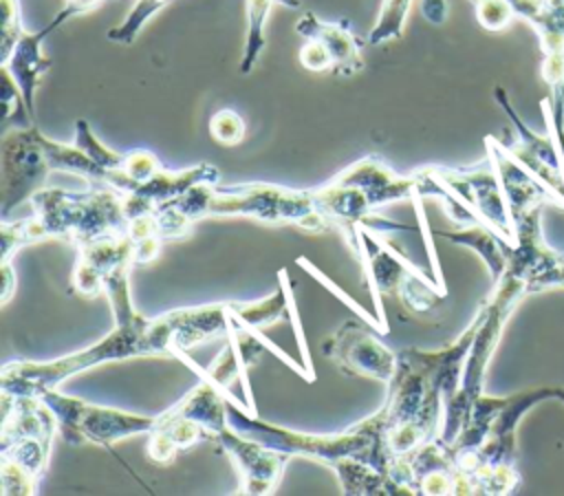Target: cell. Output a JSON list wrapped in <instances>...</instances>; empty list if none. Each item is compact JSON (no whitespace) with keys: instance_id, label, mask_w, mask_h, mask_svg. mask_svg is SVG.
I'll list each match as a JSON object with an SVG mask.
<instances>
[{"instance_id":"4fadbf2b","label":"cell","mask_w":564,"mask_h":496,"mask_svg":"<svg viewBox=\"0 0 564 496\" xmlns=\"http://www.w3.org/2000/svg\"><path fill=\"white\" fill-rule=\"evenodd\" d=\"M214 441L225 450V454L229 456V461L238 472V478H240L238 494L262 496V494H273L278 489L282 472L291 461L289 456L262 445L260 441L242 436L231 425H225L214 436Z\"/></svg>"},{"instance_id":"74e56055","label":"cell","mask_w":564,"mask_h":496,"mask_svg":"<svg viewBox=\"0 0 564 496\" xmlns=\"http://www.w3.org/2000/svg\"><path fill=\"white\" fill-rule=\"evenodd\" d=\"M546 289H564V262L549 276Z\"/></svg>"},{"instance_id":"e575fe53","label":"cell","mask_w":564,"mask_h":496,"mask_svg":"<svg viewBox=\"0 0 564 496\" xmlns=\"http://www.w3.org/2000/svg\"><path fill=\"white\" fill-rule=\"evenodd\" d=\"M421 13L432 24H443L447 20V2L445 0H419Z\"/></svg>"},{"instance_id":"f546056e","label":"cell","mask_w":564,"mask_h":496,"mask_svg":"<svg viewBox=\"0 0 564 496\" xmlns=\"http://www.w3.org/2000/svg\"><path fill=\"white\" fill-rule=\"evenodd\" d=\"M245 132H247L245 119L231 108H220L209 119V134L220 145H238L245 139Z\"/></svg>"},{"instance_id":"4dcf8cb0","label":"cell","mask_w":564,"mask_h":496,"mask_svg":"<svg viewBox=\"0 0 564 496\" xmlns=\"http://www.w3.org/2000/svg\"><path fill=\"white\" fill-rule=\"evenodd\" d=\"M295 262H297L300 267H304V269H306V271H308V273H311V276H313L317 282H322V284H324V287H326L330 293L339 295V300H341V302H344L348 309H352V311H355V313H357V315H359V317H361L366 324H370V328H375L379 335L388 333V326H386V324H383V322H381L377 315H372V313H370V311H366L361 304H357L355 300H350V298H348V295H346V293H344V291H341L337 284H333V282H330V278H326V276H324V273H322V271H319L315 265H311V260H308V258L300 256Z\"/></svg>"},{"instance_id":"30bf717a","label":"cell","mask_w":564,"mask_h":496,"mask_svg":"<svg viewBox=\"0 0 564 496\" xmlns=\"http://www.w3.org/2000/svg\"><path fill=\"white\" fill-rule=\"evenodd\" d=\"M443 187L460 201L482 225L491 227L509 245L516 242V223L505 198L500 179L487 159L474 168H445L427 165Z\"/></svg>"},{"instance_id":"7a4b0ae2","label":"cell","mask_w":564,"mask_h":496,"mask_svg":"<svg viewBox=\"0 0 564 496\" xmlns=\"http://www.w3.org/2000/svg\"><path fill=\"white\" fill-rule=\"evenodd\" d=\"M132 269L134 267L126 265L106 280L104 293L112 309L115 324L104 337H99L97 342L82 351H75L57 359H15L4 364L0 375V390L11 395L37 397L42 390L59 388L66 379L82 375L90 368H97L101 364L134 357H174L178 337L174 309L156 317H145L143 313H139L132 304L130 291Z\"/></svg>"},{"instance_id":"d590c367","label":"cell","mask_w":564,"mask_h":496,"mask_svg":"<svg viewBox=\"0 0 564 496\" xmlns=\"http://www.w3.org/2000/svg\"><path fill=\"white\" fill-rule=\"evenodd\" d=\"M0 276H2V304H7L15 291V271L11 267V262H0Z\"/></svg>"},{"instance_id":"9a60e30c","label":"cell","mask_w":564,"mask_h":496,"mask_svg":"<svg viewBox=\"0 0 564 496\" xmlns=\"http://www.w3.org/2000/svg\"><path fill=\"white\" fill-rule=\"evenodd\" d=\"M542 209L535 207L516 220V242L511 245L505 273L522 280L529 295L546 291L549 276L564 262V254L553 251L542 234Z\"/></svg>"},{"instance_id":"7c38bea8","label":"cell","mask_w":564,"mask_h":496,"mask_svg":"<svg viewBox=\"0 0 564 496\" xmlns=\"http://www.w3.org/2000/svg\"><path fill=\"white\" fill-rule=\"evenodd\" d=\"M375 333V328L368 331L359 322L348 320L324 342V355L344 375L388 384L397 368V353Z\"/></svg>"},{"instance_id":"6da1fadb","label":"cell","mask_w":564,"mask_h":496,"mask_svg":"<svg viewBox=\"0 0 564 496\" xmlns=\"http://www.w3.org/2000/svg\"><path fill=\"white\" fill-rule=\"evenodd\" d=\"M478 324L480 309L463 333L445 348L423 351L410 346L397 351V368L386 384L381 408L350 425L370 439V448L364 456L366 463L388 476L390 465L397 459L438 439L445 403L460 386L465 359Z\"/></svg>"},{"instance_id":"836d02e7","label":"cell","mask_w":564,"mask_h":496,"mask_svg":"<svg viewBox=\"0 0 564 496\" xmlns=\"http://www.w3.org/2000/svg\"><path fill=\"white\" fill-rule=\"evenodd\" d=\"M297 55H300V64L306 71H313V73L333 71V60H330L328 51L317 40H304Z\"/></svg>"},{"instance_id":"277c9868","label":"cell","mask_w":564,"mask_h":496,"mask_svg":"<svg viewBox=\"0 0 564 496\" xmlns=\"http://www.w3.org/2000/svg\"><path fill=\"white\" fill-rule=\"evenodd\" d=\"M29 205L31 216L2 223V262H11L20 247L48 238L82 247L97 238L128 234L123 194L108 185H93L86 192L40 187Z\"/></svg>"},{"instance_id":"ac0fdd59","label":"cell","mask_w":564,"mask_h":496,"mask_svg":"<svg viewBox=\"0 0 564 496\" xmlns=\"http://www.w3.org/2000/svg\"><path fill=\"white\" fill-rule=\"evenodd\" d=\"M485 148H487V159L491 161L505 198L509 203L513 223L520 220L522 216H527L529 212H533L535 207H544L546 203L557 205L555 196L551 194V190L535 179L507 148V143L498 141L496 137H487L485 139Z\"/></svg>"},{"instance_id":"44dd1931","label":"cell","mask_w":564,"mask_h":496,"mask_svg":"<svg viewBox=\"0 0 564 496\" xmlns=\"http://www.w3.org/2000/svg\"><path fill=\"white\" fill-rule=\"evenodd\" d=\"M295 33L304 40H317L328 51L333 60L330 73L350 77L364 71L366 62L361 55V44L350 31L346 20L326 22V20H319L313 11H304L295 22Z\"/></svg>"},{"instance_id":"83f0119b","label":"cell","mask_w":564,"mask_h":496,"mask_svg":"<svg viewBox=\"0 0 564 496\" xmlns=\"http://www.w3.org/2000/svg\"><path fill=\"white\" fill-rule=\"evenodd\" d=\"M172 0H137L132 4V9L128 11V15L112 29H108L106 37L110 42H117V44H123V46H130L139 33L143 31V26L150 22V18L161 11L163 7H167Z\"/></svg>"},{"instance_id":"ba28073f","label":"cell","mask_w":564,"mask_h":496,"mask_svg":"<svg viewBox=\"0 0 564 496\" xmlns=\"http://www.w3.org/2000/svg\"><path fill=\"white\" fill-rule=\"evenodd\" d=\"M227 421L229 425L240 432L242 436H249L253 441H260L262 445L293 459V456H304L319 461L328 467L339 463L346 456H357L364 459L370 439L352 428H346L344 432H328V434H317V432H302V430H291L271 421H262L258 412H251L242 401H238L231 390L227 388Z\"/></svg>"},{"instance_id":"f1b7e54d","label":"cell","mask_w":564,"mask_h":496,"mask_svg":"<svg viewBox=\"0 0 564 496\" xmlns=\"http://www.w3.org/2000/svg\"><path fill=\"white\" fill-rule=\"evenodd\" d=\"M2 7V26H0V64L9 60L18 40L24 35L20 0H0Z\"/></svg>"},{"instance_id":"9c48e42d","label":"cell","mask_w":564,"mask_h":496,"mask_svg":"<svg viewBox=\"0 0 564 496\" xmlns=\"http://www.w3.org/2000/svg\"><path fill=\"white\" fill-rule=\"evenodd\" d=\"M55 414L59 434L70 445L93 443L106 450H112L115 443L148 434L154 423L156 414H139L115 406H101L75 395H66L59 388H46L37 395Z\"/></svg>"},{"instance_id":"d6986e66","label":"cell","mask_w":564,"mask_h":496,"mask_svg":"<svg viewBox=\"0 0 564 496\" xmlns=\"http://www.w3.org/2000/svg\"><path fill=\"white\" fill-rule=\"evenodd\" d=\"M333 179L339 183H348L359 187L375 209H381L392 203L414 201L416 194V179L414 174H397L381 157L368 154L337 172Z\"/></svg>"},{"instance_id":"8fae6325","label":"cell","mask_w":564,"mask_h":496,"mask_svg":"<svg viewBox=\"0 0 564 496\" xmlns=\"http://www.w3.org/2000/svg\"><path fill=\"white\" fill-rule=\"evenodd\" d=\"M42 130L33 123L13 128L2 139V214L7 216L15 205L29 201L33 192L44 187L51 165L46 161Z\"/></svg>"},{"instance_id":"d6a6232c","label":"cell","mask_w":564,"mask_h":496,"mask_svg":"<svg viewBox=\"0 0 564 496\" xmlns=\"http://www.w3.org/2000/svg\"><path fill=\"white\" fill-rule=\"evenodd\" d=\"M513 18L509 0H476V20L487 31H502Z\"/></svg>"},{"instance_id":"ffe728a7","label":"cell","mask_w":564,"mask_h":496,"mask_svg":"<svg viewBox=\"0 0 564 496\" xmlns=\"http://www.w3.org/2000/svg\"><path fill=\"white\" fill-rule=\"evenodd\" d=\"M73 15H77V11L73 7H64L55 18L53 22H48L44 29L35 31V33H29L24 31V35L18 40L13 53L9 55V60L0 66L9 68V73L13 75V79L18 82L20 86V93L24 97V104L29 108V115L31 119L35 121V90L40 86V79L44 77V73L53 66V60L44 55L42 51V44L44 40L57 31L66 20H70Z\"/></svg>"},{"instance_id":"2e32d148","label":"cell","mask_w":564,"mask_h":496,"mask_svg":"<svg viewBox=\"0 0 564 496\" xmlns=\"http://www.w3.org/2000/svg\"><path fill=\"white\" fill-rule=\"evenodd\" d=\"M313 201L315 207L328 218V223L335 229L348 227V225H361L370 231L386 234V231H410L412 227L403 223L388 220L379 216V209L370 205L366 194L348 183H339L337 179H330L328 183L313 187Z\"/></svg>"},{"instance_id":"484cf974","label":"cell","mask_w":564,"mask_h":496,"mask_svg":"<svg viewBox=\"0 0 564 496\" xmlns=\"http://www.w3.org/2000/svg\"><path fill=\"white\" fill-rule=\"evenodd\" d=\"M275 4L289 7V9H300V0H247V4H245L247 33H245L242 57L238 64L240 75H249L256 68V64L267 46V37H264L267 18Z\"/></svg>"},{"instance_id":"cb8c5ba5","label":"cell","mask_w":564,"mask_h":496,"mask_svg":"<svg viewBox=\"0 0 564 496\" xmlns=\"http://www.w3.org/2000/svg\"><path fill=\"white\" fill-rule=\"evenodd\" d=\"M278 280H280V289L275 293H271L269 298L253 300V302L229 300V311H231L236 326L264 331L267 326H271L289 315V300L293 295V289H291L286 269L278 271Z\"/></svg>"},{"instance_id":"1f68e13d","label":"cell","mask_w":564,"mask_h":496,"mask_svg":"<svg viewBox=\"0 0 564 496\" xmlns=\"http://www.w3.org/2000/svg\"><path fill=\"white\" fill-rule=\"evenodd\" d=\"M163 165L159 161V157L145 148H132L126 152L123 159V172L134 181V190L139 183L148 181L154 172H159Z\"/></svg>"},{"instance_id":"5bb4252c","label":"cell","mask_w":564,"mask_h":496,"mask_svg":"<svg viewBox=\"0 0 564 496\" xmlns=\"http://www.w3.org/2000/svg\"><path fill=\"white\" fill-rule=\"evenodd\" d=\"M494 97L500 104V108L507 112V117L511 119V123L516 126V132H518V141L507 143V148L535 179H540L551 190V194L557 201V207H564V159H562V152H560L555 139L551 137V132L546 137L533 132L518 117V112L513 110L502 86L494 88Z\"/></svg>"},{"instance_id":"5b68a950","label":"cell","mask_w":564,"mask_h":496,"mask_svg":"<svg viewBox=\"0 0 564 496\" xmlns=\"http://www.w3.org/2000/svg\"><path fill=\"white\" fill-rule=\"evenodd\" d=\"M57 432V419L40 397L2 392L0 487L4 496L37 494Z\"/></svg>"},{"instance_id":"603a6c76","label":"cell","mask_w":564,"mask_h":496,"mask_svg":"<svg viewBox=\"0 0 564 496\" xmlns=\"http://www.w3.org/2000/svg\"><path fill=\"white\" fill-rule=\"evenodd\" d=\"M425 234L430 238H443V240H449L454 245L476 251L482 258L491 280L498 282L502 278V273L507 269L511 245L507 240H502L491 227H487L482 223H469V225H460L456 229H425Z\"/></svg>"},{"instance_id":"4316f807","label":"cell","mask_w":564,"mask_h":496,"mask_svg":"<svg viewBox=\"0 0 564 496\" xmlns=\"http://www.w3.org/2000/svg\"><path fill=\"white\" fill-rule=\"evenodd\" d=\"M414 0H383L377 13V22L366 35L368 46H379L390 40H399L403 35V26Z\"/></svg>"},{"instance_id":"8992f818","label":"cell","mask_w":564,"mask_h":496,"mask_svg":"<svg viewBox=\"0 0 564 496\" xmlns=\"http://www.w3.org/2000/svg\"><path fill=\"white\" fill-rule=\"evenodd\" d=\"M527 284L509 273H502L498 282H494V291L482 300L480 309V324L476 328L469 355L465 359L463 368V379L454 397L445 403L443 412V425L438 439L445 445H452L463 428L469 421L471 408L478 401V397L485 392V379H487V368L489 362L496 353V346L502 337V331L513 313V309L527 298Z\"/></svg>"},{"instance_id":"3957f363","label":"cell","mask_w":564,"mask_h":496,"mask_svg":"<svg viewBox=\"0 0 564 496\" xmlns=\"http://www.w3.org/2000/svg\"><path fill=\"white\" fill-rule=\"evenodd\" d=\"M170 231L185 238L205 218H256L269 225H293L306 234H324L333 225L315 207L311 190L278 183H196L183 196L156 205Z\"/></svg>"},{"instance_id":"f35d334b","label":"cell","mask_w":564,"mask_h":496,"mask_svg":"<svg viewBox=\"0 0 564 496\" xmlns=\"http://www.w3.org/2000/svg\"><path fill=\"white\" fill-rule=\"evenodd\" d=\"M555 401L564 406V386H555Z\"/></svg>"},{"instance_id":"8d00e7d4","label":"cell","mask_w":564,"mask_h":496,"mask_svg":"<svg viewBox=\"0 0 564 496\" xmlns=\"http://www.w3.org/2000/svg\"><path fill=\"white\" fill-rule=\"evenodd\" d=\"M104 0H66V4L68 7H73L75 11H77V15L79 13H86V11H90V9H95L97 4H101Z\"/></svg>"},{"instance_id":"e0dca14e","label":"cell","mask_w":564,"mask_h":496,"mask_svg":"<svg viewBox=\"0 0 564 496\" xmlns=\"http://www.w3.org/2000/svg\"><path fill=\"white\" fill-rule=\"evenodd\" d=\"M134 267V245L128 234L106 236L77 247V262L70 276V291L93 298L104 293L106 280L121 267Z\"/></svg>"},{"instance_id":"d4e9b609","label":"cell","mask_w":564,"mask_h":496,"mask_svg":"<svg viewBox=\"0 0 564 496\" xmlns=\"http://www.w3.org/2000/svg\"><path fill=\"white\" fill-rule=\"evenodd\" d=\"M337 474L341 494L350 496H403L405 489L357 456H346L330 467Z\"/></svg>"},{"instance_id":"7402d4cb","label":"cell","mask_w":564,"mask_h":496,"mask_svg":"<svg viewBox=\"0 0 564 496\" xmlns=\"http://www.w3.org/2000/svg\"><path fill=\"white\" fill-rule=\"evenodd\" d=\"M209 439L207 432L192 419L178 414L172 406L156 414L154 428L148 432L145 452L154 463H170L176 452L192 448L194 443Z\"/></svg>"},{"instance_id":"52a82bcc","label":"cell","mask_w":564,"mask_h":496,"mask_svg":"<svg viewBox=\"0 0 564 496\" xmlns=\"http://www.w3.org/2000/svg\"><path fill=\"white\" fill-rule=\"evenodd\" d=\"M339 231L364 269L370 295L375 300V315L386 326L383 293L397 295L414 313H425L443 300L445 289L430 282V278H425L416 265H412L399 249L388 245L377 231L361 225H348Z\"/></svg>"}]
</instances>
